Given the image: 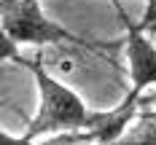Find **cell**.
Listing matches in <instances>:
<instances>
[{"label":"cell","instance_id":"cell-1","mask_svg":"<svg viewBox=\"0 0 156 145\" xmlns=\"http://www.w3.org/2000/svg\"><path fill=\"white\" fill-rule=\"evenodd\" d=\"M30 70L35 75V86H38V113L27 126L24 137L38 143V137H54V134H65V132H83L89 129V116L83 99L59 78H54L38 59H32Z\"/></svg>","mask_w":156,"mask_h":145},{"label":"cell","instance_id":"cell-4","mask_svg":"<svg viewBox=\"0 0 156 145\" xmlns=\"http://www.w3.org/2000/svg\"><path fill=\"white\" fill-rule=\"evenodd\" d=\"M137 118H140V99L124 97V102L116 105L113 110L92 113L89 116V132L94 134L97 145H116Z\"/></svg>","mask_w":156,"mask_h":145},{"label":"cell","instance_id":"cell-6","mask_svg":"<svg viewBox=\"0 0 156 145\" xmlns=\"http://www.w3.org/2000/svg\"><path fill=\"white\" fill-rule=\"evenodd\" d=\"M19 43H16L14 38H5V35H3V51H0V59H16V62H19V59H22V57H19Z\"/></svg>","mask_w":156,"mask_h":145},{"label":"cell","instance_id":"cell-7","mask_svg":"<svg viewBox=\"0 0 156 145\" xmlns=\"http://www.w3.org/2000/svg\"><path fill=\"white\" fill-rule=\"evenodd\" d=\"M0 145H35V143H32V140H27L24 134H22V137H14V134L3 132V134H0Z\"/></svg>","mask_w":156,"mask_h":145},{"label":"cell","instance_id":"cell-8","mask_svg":"<svg viewBox=\"0 0 156 145\" xmlns=\"http://www.w3.org/2000/svg\"><path fill=\"white\" fill-rule=\"evenodd\" d=\"M151 3H156V0H151Z\"/></svg>","mask_w":156,"mask_h":145},{"label":"cell","instance_id":"cell-5","mask_svg":"<svg viewBox=\"0 0 156 145\" xmlns=\"http://www.w3.org/2000/svg\"><path fill=\"white\" fill-rule=\"evenodd\" d=\"M116 145H156V118L140 113V118L126 129V134Z\"/></svg>","mask_w":156,"mask_h":145},{"label":"cell","instance_id":"cell-2","mask_svg":"<svg viewBox=\"0 0 156 145\" xmlns=\"http://www.w3.org/2000/svg\"><path fill=\"white\" fill-rule=\"evenodd\" d=\"M0 27L5 38L19 46H57V43H86L51 22L38 0H0Z\"/></svg>","mask_w":156,"mask_h":145},{"label":"cell","instance_id":"cell-3","mask_svg":"<svg viewBox=\"0 0 156 145\" xmlns=\"http://www.w3.org/2000/svg\"><path fill=\"white\" fill-rule=\"evenodd\" d=\"M124 54H126V64H129V99H140L145 89L156 86V46L151 38H145L143 27H129L124 43Z\"/></svg>","mask_w":156,"mask_h":145}]
</instances>
